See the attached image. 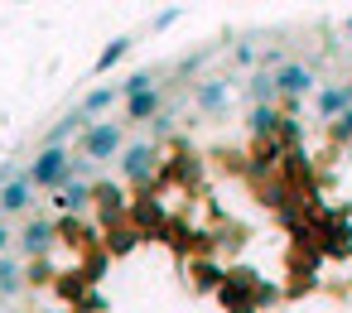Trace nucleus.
Returning <instances> with one entry per match:
<instances>
[{
  "mask_svg": "<svg viewBox=\"0 0 352 313\" xmlns=\"http://www.w3.org/2000/svg\"><path fill=\"white\" fill-rule=\"evenodd\" d=\"M58 241V227L54 222H44V217H34L25 231H20V251L30 255V260H44V251Z\"/></svg>",
  "mask_w": 352,
  "mask_h": 313,
  "instance_id": "3",
  "label": "nucleus"
},
{
  "mask_svg": "<svg viewBox=\"0 0 352 313\" xmlns=\"http://www.w3.org/2000/svg\"><path fill=\"white\" fill-rule=\"evenodd\" d=\"M20 284H25V270H20L10 255H0V294H15Z\"/></svg>",
  "mask_w": 352,
  "mask_h": 313,
  "instance_id": "14",
  "label": "nucleus"
},
{
  "mask_svg": "<svg viewBox=\"0 0 352 313\" xmlns=\"http://www.w3.org/2000/svg\"><path fill=\"white\" fill-rule=\"evenodd\" d=\"M87 202H92V188H87L82 178H73V183L63 188V198H58V207H68V212H82Z\"/></svg>",
  "mask_w": 352,
  "mask_h": 313,
  "instance_id": "12",
  "label": "nucleus"
},
{
  "mask_svg": "<svg viewBox=\"0 0 352 313\" xmlns=\"http://www.w3.org/2000/svg\"><path fill=\"white\" fill-rule=\"evenodd\" d=\"M179 15H184V10H179V5H169V10H160V15L150 20V30H169V25H174Z\"/></svg>",
  "mask_w": 352,
  "mask_h": 313,
  "instance_id": "22",
  "label": "nucleus"
},
{
  "mask_svg": "<svg viewBox=\"0 0 352 313\" xmlns=\"http://www.w3.org/2000/svg\"><path fill=\"white\" fill-rule=\"evenodd\" d=\"M347 34H352V20H347Z\"/></svg>",
  "mask_w": 352,
  "mask_h": 313,
  "instance_id": "25",
  "label": "nucleus"
},
{
  "mask_svg": "<svg viewBox=\"0 0 352 313\" xmlns=\"http://www.w3.org/2000/svg\"><path fill=\"white\" fill-rule=\"evenodd\" d=\"M155 111H160V92H155V87H150V92H140V97H131V102H126V116H131V121H150V116H155Z\"/></svg>",
  "mask_w": 352,
  "mask_h": 313,
  "instance_id": "10",
  "label": "nucleus"
},
{
  "mask_svg": "<svg viewBox=\"0 0 352 313\" xmlns=\"http://www.w3.org/2000/svg\"><path fill=\"white\" fill-rule=\"evenodd\" d=\"M275 87H280L285 97H304V92L314 87V68H304V63H285V68H275Z\"/></svg>",
  "mask_w": 352,
  "mask_h": 313,
  "instance_id": "5",
  "label": "nucleus"
},
{
  "mask_svg": "<svg viewBox=\"0 0 352 313\" xmlns=\"http://www.w3.org/2000/svg\"><path fill=\"white\" fill-rule=\"evenodd\" d=\"M121 169H126V178H135V183H150V174H155V145H131L126 154H121Z\"/></svg>",
  "mask_w": 352,
  "mask_h": 313,
  "instance_id": "4",
  "label": "nucleus"
},
{
  "mask_svg": "<svg viewBox=\"0 0 352 313\" xmlns=\"http://www.w3.org/2000/svg\"><path fill=\"white\" fill-rule=\"evenodd\" d=\"M25 178H30L34 188H68V183H73V154H68L63 145H44L39 159L25 169Z\"/></svg>",
  "mask_w": 352,
  "mask_h": 313,
  "instance_id": "1",
  "label": "nucleus"
},
{
  "mask_svg": "<svg viewBox=\"0 0 352 313\" xmlns=\"http://www.w3.org/2000/svg\"><path fill=\"white\" fill-rule=\"evenodd\" d=\"M121 97H126L121 87H92V92L82 97V106H78V111H82V116H97V111H107V106H111V102H121Z\"/></svg>",
  "mask_w": 352,
  "mask_h": 313,
  "instance_id": "9",
  "label": "nucleus"
},
{
  "mask_svg": "<svg viewBox=\"0 0 352 313\" xmlns=\"http://www.w3.org/2000/svg\"><path fill=\"white\" fill-rule=\"evenodd\" d=\"M78 130H87V116H82V111L63 116V121H58V126L49 130V145H63V140H68V135H78Z\"/></svg>",
  "mask_w": 352,
  "mask_h": 313,
  "instance_id": "13",
  "label": "nucleus"
},
{
  "mask_svg": "<svg viewBox=\"0 0 352 313\" xmlns=\"http://www.w3.org/2000/svg\"><path fill=\"white\" fill-rule=\"evenodd\" d=\"M333 140H342V145H352V106L333 121Z\"/></svg>",
  "mask_w": 352,
  "mask_h": 313,
  "instance_id": "20",
  "label": "nucleus"
},
{
  "mask_svg": "<svg viewBox=\"0 0 352 313\" xmlns=\"http://www.w3.org/2000/svg\"><path fill=\"white\" fill-rule=\"evenodd\" d=\"M135 217H140V222H155V227H160V222H164V207H160V202H140V207H135Z\"/></svg>",
  "mask_w": 352,
  "mask_h": 313,
  "instance_id": "21",
  "label": "nucleus"
},
{
  "mask_svg": "<svg viewBox=\"0 0 352 313\" xmlns=\"http://www.w3.org/2000/svg\"><path fill=\"white\" fill-rule=\"evenodd\" d=\"M193 279H198V289H222V284H227V275H222L212 260H198V265H193Z\"/></svg>",
  "mask_w": 352,
  "mask_h": 313,
  "instance_id": "16",
  "label": "nucleus"
},
{
  "mask_svg": "<svg viewBox=\"0 0 352 313\" xmlns=\"http://www.w3.org/2000/svg\"><path fill=\"white\" fill-rule=\"evenodd\" d=\"M275 97H280V87H275V73H256V78H251V102H256V106H270Z\"/></svg>",
  "mask_w": 352,
  "mask_h": 313,
  "instance_id": "11",
  "label": "nucleus"
},
{
  "mask_svg": "<svg viewBox=\"0 0 352 313\" xmlns=\"http://www.w3.org/2000/svg\"><path fill=\"white\" fill-rule=\"evenodd\" d=\"M347 106H352V92H347V87H328V92H318V116L338 121Z\"/></svg>",
  "mask_w": 352,
  "mask_h": 313,
  "instance_id": "7",
  "label": "nucleus"
},
{
  "mask_svg": "<svg viewBox=\"0 0 352 313\" xmlns=\"http://www.w3.org/2000/svg\"><path fill=\"white\" fill-rule=\"evenodd\" d=\"M280 121H285V116H280L275 106H256V111H251V130H256V135H270V130H280Z\"/></svg>",
  "mask_w": 352,
  "mask_h": 313,
  "instance_id": "15",
  "label": "nucleus"
},
{
  "mask_svg": "<svg viewBox=\"0 0 352 313\" xmlns=\"http://www.w3.org/2000/svg\"><path fill=\"white\" fill-rule=\"evenodd\" d=\"M116 150H121V126H116V121H97V126L82 130V159H87V164H102V159H111Z\"/></svg>",
  "mask_w": 352,
  "mask_h": 313,
  "instance_id": "2",
  "label": "nucleus"
},
{
  "mask_svg": "<svg viewBox=\"0 0 352 313\" xmlns=\"http://www.w3.org/2000/svg\"><path fill=\"white\" fill-rule=\"evenodd\" d=\"M30 193H34V183L20 174V178H10L6 188H0V212H25L30 207Z\"/></svg>",
  "mask_w": 352,
  "mask_h": 313,
  "instance_id": "6",
  "label": "nucleus"
},
{
  "mask_svg": "<svg viewBox=\"0 0 352 313\" xmlns=\"http://www.w3.org/2000/svg\"><path fill=\"white\" fill-rule=\"evenodd\" d=\"M126 49H131V39H111V44L97 54V73H111V63H121V58H126Z\"/></svg>",
  "mask_w": 352,
  "mask_h": 313,
  "instance_id": "17",
  "label": "nucleus"
},
{
  "mask_svg": "<svg viewBox=\"0 0 352 313\" xmlns=\"http://www.w3.org/2000/svg\"><path fill=\"white\" fill-rule=\"evenodd\" d=\"M193 97H198V106H203V111H222V106H227V82L208 78V82H198V92H193Z\"/></svg>",
  "mask_w": 352,
  "mask_h": 313,
  "instance_id": "8",
  "label": "nucleus"
},
{
  "mask_svg": "<svg viewBox=\"0 0 352 313\" xmlns=\"http://www.w3.org/2000/svg\"><path fill=\"white\" fill-rule=\"evenodd\" d=\"M6 246H10V231H6V222H0V255H6Z\"/></svg>",
  "mask_w": 352,
  "mask_h": 313,
  "instance_id": "24",
  "label": "nucleus"
},
{
  "mask_svg": "<svg viewBox=\"0 0 352 313\" xmlns=\"http://www.w3.org/2000/svg\"><path fill=\"white\" fill-rule=\"evenodd\" d=\"M92 198L107 207V217H111V212H121V202H126V193H121L116 183H102V188H92Z\"/></svg>",
  "mask_w": 352,
  "mask_h": 313,
  "instance_id": "18",
  "label": "nucleus"
},
{
  "mask_svg": "<svg viewBox=\"0 0 352 313\" xmlns=\"http://www.w3.org/2000/svg\"><path fill=\"white\" fill-rule=\"evenodd\" d=\"M280 135H285L289 145H299V121H294V116H285V121H280Z\"/></svg>",
  "mask_w": 352,
  "mask_h": 313,
  "instance_id": "23",
  "label": "nucleus"
},
{
  "mask_svg": "<svg viewBox=\"0 0 352 313\" xmlns=\"http://www.w3.org/2000/svg\"><path fill=\"white\" fill-rule=\"evenodd\" d=\"M150 87H155V82H150V73H131V78L121 82V92H126V102H131V97H140V92H150Z\"/></svg>",
  "mask_w": 352,
  "mask_h": 313,
  "instance_id": "19",
  "label": "nucleus"
}]
</instances>
